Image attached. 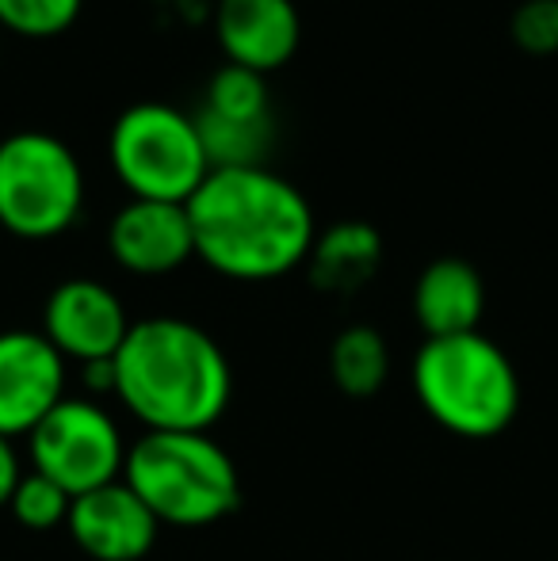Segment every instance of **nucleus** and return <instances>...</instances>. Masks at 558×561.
<instances>
[{"mask_svg": "<svg viewBox=\"0 0 558 561\" xmlns=\"http://www.w3.org/2000/svg\"><path fill=\"white\" fill-rule=\"evenodd\" d=\"M66 393V355L43 333H0V436H31Z\"/></svg>", "mask_w": 558, "mask_h": 561, "instance_id": "9", "label": "nucleus"}, {"mask_svg": "<svg viewBox=\"0 0 558 561\" xmlns=\"http://www.w3.org/2000/svg\"><path fill=\"white\" fill-rule=\"evenodd\" d=\"M31 462L69 496H84L119 481L127 444L107 409L84 398H61L31 432Z\"/></svg>", "mask_w": 558, "mask_h": 561, "instance_id": "7", "label": "nucleus"}, {"mask_svg": "<svg viewBox=\"0 0 558 561\" xmlns=\"http://www.w3.org/2000/svg\"><path fill=\"white\" fill-rule=\"evenodd\" d=\"M20 458H15V447L8 436H0V508H8V501H12L15 485H20Z\"/></svg>", "mask_w": 558, "mask_h": 561, "instance_id": "21", "label": "nucleus"}, {"mask_svg": "<svg viewBox=\"0 0 558 561\" xmlns=\"http://www.w3.org/2000/svg\"><path fill=\"white\" fill-rule=\"evenodd\" d=\"M210 27L226 61L253 73H276L303 43V15L295 0H215Z\"/></svg>", "mask_w": 558, "mask_h": 561, "instance_id": "11", "label": "nucleus"}, {"mask_svg": "<svg viewBox=\"0 0 558 561\" xmlns=\"http://www.w3.org/2000/svg\"><path fill=\"white\" fill-rule=\"evenodd\" d=\"M486 313V283L463 256H440L413 283V318L424 340L478 333Z\"/></svg>", "mask_w": 558, "mask_h": 561, "instance_id": "13", "label": "nucleus"}, {"mask_svg": "<svg viewBox=\"0 0 558 561\" xmlns=\"http://www.w3.org/2000/svg\"><path fill=\"white\" fill-rule=\"evenodd\" d=\"M234 393L230 359L207 329L184 318L130 325L115 355V398L146 432H207Z\"/></svg>", "mask_w": 558, "mask_h": 561, "instance_id": "2", "label": "nucleus"}, {"mask_svg": "<svg viewBox=\"0 0 558 561\" xmlns=\"http://www.w3.org/2000/svg\"><path fill=\"white\" fill-rule=\"evenodd\" d=\"M81 207L84 169L58 134L0 138V229L20 241H50L81 218Z\"/></svg>", "mask_w": 558, "mask_h": 561, "instance_id": "6", "label": "nucleus"}, {"mask_svg": "<svg viewBox=\"0 0 558 561\" xmlns=\"http://www.w3.org/2000/svg\"><path fill=\"white\" fill-rule=\"evenodd\" d=\"M84 0H0V31L20 38H58L81 20Z\"/></svg>", "mask_w": 558, "mask_h": 561, "instance_id": "18", "label": "nucleus"}, {"mask_svg": "<svg viewBox=\"0 0 558 561\" xmlns=\"http://www.w3.org/2000/svg\"><path fill=\"white\" fill-rule=\"evenodd\" d=\"M107 252L130 275H172L195 260V233L184 203L130 199L107 222Z\"/></svg>", "mask_w": 558, "mask_h": 561, "instance_id": "10", "label": "nucleus"}, {"mask_svg": "<svg viewBox=\"0 0 558 561\" xmlns=\"http://www.w3.org/2000/svg\"><path fill=\"white\" fill-rule=\"evenodd\" d=\"M123 481L172 527H210L241 508V473L207 432H146L127 450Z\"/></svg>", "mask_w": 558, "mask_h": 561, "instance_id": "4", "label": "nucleus"}, {"mask_svg": "<svg viewBox=\"0 0 558 561\" xmlns=\"http://www.w3.org/2000/svg\"><path fill=\"white\" fill-rule=\"evenodd\" d=\"M107 161L130 199L187 203L210 176V157L195 115L161 100H141L112 123Z\"/></svg>", "mask_w": 558, "mask_h": 561, "instance_id": "5", "label": "nucleus"}, {"mask_svg": "<svg viewBox=\"0 0 558 561\" xmlns=\"http://www.w3.org/2000/svg\"><path fill=\"white\" fill-rule=\"evenodd\" d=\"M84 386L92 393H115V359L84 363Z\"/></svg>", "mask_w": 558, "mask_h": 561, "instance_id": "22", "label": "nucleus"}, {"mask_svg": "<svg viewBox=\"0 0 558 561\" xmlns=\"http://www.w3.org/2000/svg\"><path fill=\"white\" fill-rule=\"evenodd\" d=\"M66 527L77 547L96 561H141L153 550L157 531H161L157 516L123 478L84 496H73Z\"/></svg>", "mask_w": 558, "mask_h": 561, "instance_id": "12", "label": "nucleus"}, {"mask_svg": "<svg viewBox=\"0 0 558 561\" xmlns=\"http://www.w3.org/2000/svg\"><path fill=\"white\" fill-rule=\"evenodd\" d=\"M329 375L349 398H372L390 375V347L379 329L349 325L329 347Z\"/></svg>", "mask_w": 558, "mask_h": 561, "instance_id": "15", "label": "nucleus"}, {"mask_svg": "<svg viewBox=\"0 0 558 561\" xmlns=\"http://www.w3.org/2000/svg\"><path fill=\"white\" fill-rule=\"evenodd\" d=\"M203 112L234 118V123H264V118H272V96H269V84H264V73H253V69L226 61L210 77Z\"/></svg>", "mask_w": 558, "mask_h": 561, "instance_id": "17", "label": "nucleus"}, {"mask_svg": "<svg viewBox=\"0 0 558 561\" xmlns=\"http://www.w3.org/2000/svg\"><path fill=\"white\" fill-rule=\"evenodd\" d=\"M130 325L135 321L127 318L123 298L100 279L58 283L43 306V336L81 367L96 359H115Z\"/></svg>", "mask_w": 558, "mask_h": 561, "instance_id": "8", "label": "nucleus"}, {"mask_svg": "<svg viewBox=\"0 0 558 561\" xmlns=\"http://www.w3.org/2000/svg\"><path fill=\"white\" fill-rule=\"evenodd\" d=\"M184 207L192 218L195 256L238 283L291 275L306 264L318 237L310 199L269 164L210 169Z\"/></svg>", "mask_w": 558, "mask_h": 561, "instance_id": "1", "label": "nucleus"}, {"mask_svg": "<svg viewBox=\"0 0 558 561\" xmlns=\"http://www.w3.org/2000/svg\"><path fill=\"white\" fill-rule=\"evenodd\" d=\"M421 409L463 439H493L521 413V378L486 333L424 340L410 370Z\"/></svg>", "mask_w": 558, "mask_h": 561, "instance_id": "3", "label": "nucleus"}, {"mask_svg": "<svg viewBox=\"0 0 558 561\" xmlns=\"http://www.w3.org/2000/svg\"><path fill=\"white\" fill-rule=\"evenodd\" d=\"M195 123H200L210 169H253V164H264V153H269L272 138H276L272 118H264V123H234V118L200 112Z\"/></svg>", "mask_w": 558, "mask_h": 561, "instance_id": "16", "label": "nucleus"}, {"mask_svg": "<svg viewBox=\"0 0 558 561\" xmlns=\"http://www.w3.org/2000/svg\"><path fill=\"white\" fill-rule=\"evenodd\" d=\"M509 38L528 58L558 54V0H521L509 15Z\"/></svg>", "mask_w": 558, "mask_h": 561, "instance_id": "20", "label": "nucleus"}, {"mask_svg": "<svg viewBox=\"0 0 558 561\" xmlns=\"http://www.w3.org/2000/svg\"><path fill=\"white\" fill-rule=\"evenodd\" d=\"M0 35H4V31H0ZM0 54H4V43H0Z\"/></svg>", "mask_w": 558, "mask_h": 561, "instance_id": "23", "label": "nucleus"}, {"mask_svg": "<svg viewBox=\"0 0 558 561\" xmlns=\"http://www.w3.org/2000/svg\"><path fill=\"white\" fill-rule=\"evenodd\" d=\"M383 264V237L372 222H333L318 229L306 256V275L321 295H356L375 279Z\"/></svg>", "mask_w": 558, "mask_h": 561, "instance_id": "14", "label": "nucleus"}, {"mask_svg": "<svg viewBox=\"0 0 558 561\" xmlns=\"http://www.w3.org/2000/svg\"><path fill=\"white\" fill-rule=\"evenodd\" d=\"M69 508H73V496L61 485H54L50 478H43L38 470L23 473L12 501H8V512L15 516V524L27 527V531H54V527L69 519Z\"/></svg>", "mask_w": 558, "mask_h": 561, "instance_id": "19", "label": "nucleus"}]
</instances>
